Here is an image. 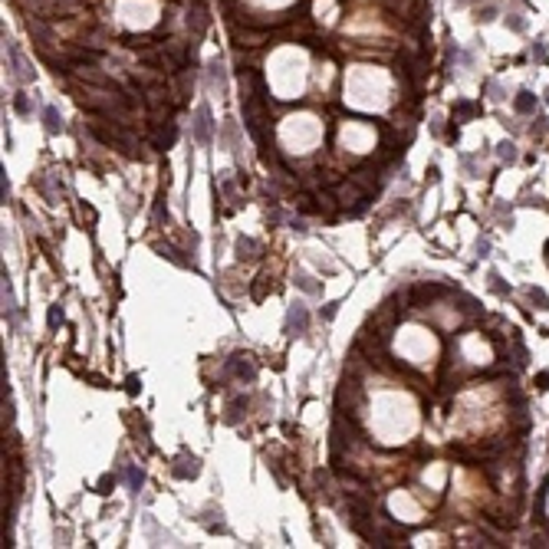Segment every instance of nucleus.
<instances>
[{
  "label": "nucleus",
  "mask_w": 549,
  "mask_h": 549,
  "mask_svg": "<svg viewBox=\"0 0 549 549\" xmlns=\"http://www.w3.org/2000/svg\"><path fill=\"white\" fill-rule=\"evenodd\" d=\"M227 372L237 378H243V382H250L253 375H257V365L250 362V355H230L227 359Z\"/></svg>",
  "instance_id": "7ed1b4c3"
},
{
  "label": "nucleus",
  "mask_w": 549,
  "mask_h": 549,
  "mask_svg": "<svg viewBox=\"0 0 549 549\" xmlns=\"http://www.w3.org/2000/svg\"><path fill=\"white\" fill-rule=\"evenodd\" d=\"M546 102H549V92H546Z\"/></svg>",
  "instance_id": "dca6fc26"
},
{
  "label": "nucleus",
  "mask_w": 549,
  "mask_h": 549,
  "mask_svg": "<svg viewBox=\"0 0 549 549\" xmlns=\"http://www.w3.org/2000/svg\"><path fill=\"white\" fill-rule=\"evenodd\" d=\"M125 480H128V490H132V494H135V490H138V487H141V471H135V467H128V471H125Z\"/></svg>",
  "instance_id": "1a4fd4ad"
},
{
  "label": "nucleus",
  "mask_w": 549,
  "mask_h": 549,
  "mask_svg": "<svg viewBox=\"0 0 549 549\" xmlns=\"http://www.w3.org/2000/svg\"><path fill=\"white\" fill-rule=\"evenodd\" d=\"M257 250H260V247L253 240H237V257H240V260H257L260 257Z\"/></svg>",
  "instance_id": "0eeeda50"
},
{
  "label": "nucleus",
  "mask_w": 549,
  "mask_h": 549,
  "mask_svg": "<svg viewBox=\"0 0 549 549\" xmlns=\"http://www.w3.org/2000/svg\"><path fill=\"white\" fill-rule=\"evenodd\" d=\"M16 112H20V115H26V112H30V102H26V95H16Z\"/></svg>",
  "instance_id": "ddd939ff"
},
{
  "label": "nucleus",
  "mask_w": 549,
  "mask_h": 549,
  "mask_svg": "<svg viewBox=\"0 0 549 549\" xmlns=\"http://www.w3.org/2000/svg\"><path fill=\"white\" fill-rule=\"evenodd\" d=\"M59 322H63V309H59V306H53V309H49V329H56Z\"/></svg>",
  "instance_id": "f8f14e48"
},
{
  "label": "nucleus",
  "mask_w": 549,
  "mask_h": 549,
  "mask_svg": "<svg viewBox=\"0 0 549 549\" xmlns=\"http://www.w3.org/2000/svg\"><path fill=\"white\" fill-rule=\"evenodd\" d=\"M296 286H303L306 293H319V286H316V283L309 280V276H296Z\"/></svg>",
  "instance_id": "9b49d317"
},
{
  "label": "nucleus",
  "mask_w": 549,
  "mask_h": 549,
  "mask_svg": "<svg viewBox=\"0 0 549 549\" xmlns=\"http://www.w3.org/2000/svg\"><path fill=\"white\" fill-rule=\"evenodd\" d=\"M540 388H549V372H543V375H540Z\"/></svg>",
  "instance_id": "2eb2a0df"
},
{
  "label": "nucleus",
  "mask_w": 549,
  "mask_h": 549,
  "mask_svg": "<svg viewBox=\"0 0 549 549\" xmlns=\"http://www.w3.org/2000/svg\"><path fill=\"white\" fill-rule=\"evenodd\" d=\"M207 76H211V86H217V89H224L227 86V72H224V63L220 59H211V66H207Z\"/></svg>",
  "instance_id": "423d86ee"
},
{
  "label": "nucleus",
  "mask_w": 549,
  "mask_h": 549,
  "mask_svg": "<svg viewBox=\"0 0 549 549\" xmlns=\"http://www.w3.org/2000/svg\"><path fill=\"white\" fill-rule=\"evenodd\" d=\"M306 329H309V313H306V306L293 303L290 313H286V332H290V336H306Z\"/></svg>",
  "instance_id": "f03ea898"
},
{
  "label": "nucleus",
  "mask_w": 549,
  "mask_h": 549,
  "mask_svg": "<svg viewBox=\"0 0 549 549\" xmlns=\"http://www.w3.org/2000/svg\"><path fill=\"white\" fill-rule=\"evenodd\" d=\"M500 158H503V161H517V151H513L510 141H503V145H500Z\"/></svg>",
  "instance_id": "9d476101"
},
{
  "label": "nucleus",
  "mask_w": 549,
  "mask_h": 549,
  "mask_svg": "<svg viewBox=\"0 0 549 549\" xmlns=\"http://www.w3.org/2000/svg\"><path fill=\"white\" fill-rule=\"evenodd\" d=\"M43 125H46V132H63V115H59V112L53 109V105H46V109H43Z\"/></svg>",
  "instance_id": "20e7f679"
},
{
  "label": "nucleus",
  "mask_w": 549,
  "mask_h": 549,
  "mask_svg": "<svg viewBox=\"0 0 549 549\" xmlns=\"http://www.w3.org/2000/svg\"><path fill=\"white\" fill-rule=\"evenodd\" d=\"M336 309H339L336 303H329V306H326V313H322V316H326V319H332V316H336Z\"/></svg>",
  "instance_id": "4468645a"
},
{
  "label": "nucleus",
  "mask_w": 549,
  "mask_h": 549,
  "mask_svg": "<svg viewBox=\"0 0 549 549\" xmlns=\"http://www.w3.org/2000/svg\"><path fill=\"white\" fill-rule=\"evenodd\" d=\"M194 138L201 145L214 141V122H211V109L207 105H197V112H194Z\"/></svg>",
  "instance_id": "f257e3e1"
},
{
  "label": "nucleus",
  "mask_w": 549,
  "mask_h": 549,
  "mask_svg": "<svg viewBox=\"0 0 549 549\" xmlns=\"http://www.w3.org/2000/svg\"><path fill=\"white\" fill-rule=\"evenodd\" d=\"M513 105H517V112H533V105H536V95H533V92H526V89H523V92H517V102H513Z\"/></svg>",
  "instance_id": "6e6552de"
},
{
  "label": "nucleus",
  "mask_w": 549,
  "mask_h": 549,
  "mask_svg": "<svg viewBox=\"0 0 549 549\" xmlns=\"http://www.w3.org/2000/svg\"><path fill=\"white\" fill-rule=\"evenodd\" d=\"M181 467H174V477H197V471H201V464H197V457H181Z\"/></svg>",
  "instance_id": "39448f33"
}]
</instances>
